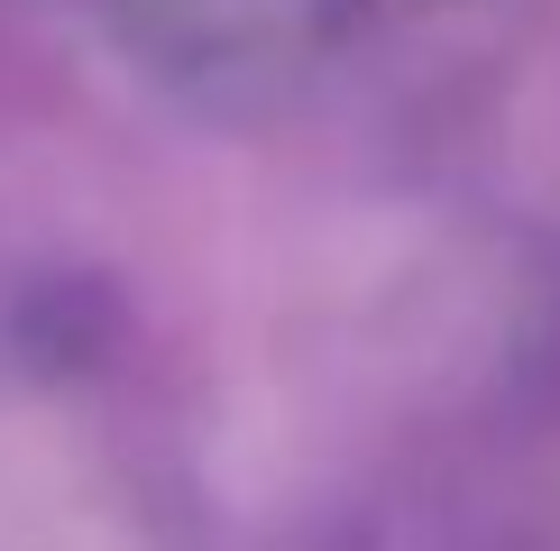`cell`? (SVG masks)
Segmentation results:
<instances>
[]
</instances>
